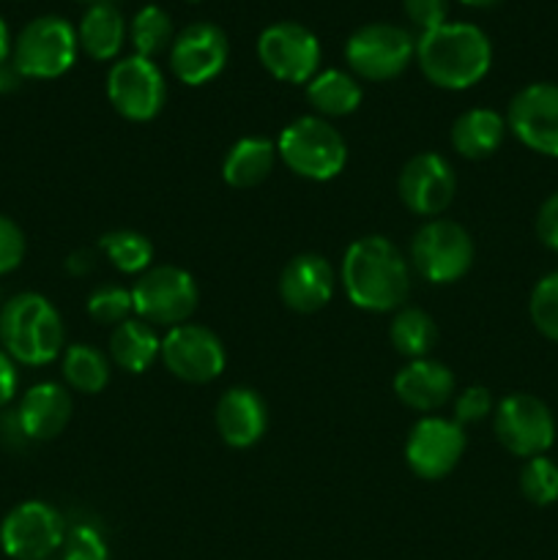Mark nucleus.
<instances>
[{"label": "nucleus", "mask_w": 558, "mask_h": 560, "mask_svg": "<svg viewBox=\"0 0 558 560\" xmlns=\"http://www.w3.org/2000/svg\"><path fill=\"white\" fill-rule=\"evenodd\" d=\"M213 421L230 448H249L266 435L268 408L255 388L233 386L219 397Z\"/></svg>", "instance_id": "nucleus-19"}, {"label": "nucleus", "mask_w": 558, "mask_h": 560, "mask_svg": "<svg viewBox=\"0 0 558 560\" xmlns=\"http://www.w3.org/2000/svg\"><path fill=\"white\" fill-rule=\"evenodd\" d=\"M129 42L140 58L153 60L156 55L170 52L175 42L173 16L162 5H142L129 22Z\"/></svg>", "instance_id": "nucleus-29"}, {"label": "nucleus", "mask_w": 558, "mask_h": 560, "mask_svg": "<svg viewBox=\"0 0 558 560\" xmlns=\"http://www.w3.org/2000/svg\"><path fill=\"white\" fill-rule=\"evenodd\" d=\"M44 560H53V558H44Z\"/></svg>", "instance_id": "nucleus-46"}, {"label": "nucleus", "mask_w": 558, "mask_h": 560, "mask_svg": "<svg viewBox=\"0 0 558 560\" xmlns=\"http://www.w3.org/2000/svg\"><path fill=\"white\" fill-rule=\"evenodd\" d=\"M528 312L536 331L558 342V271L547 273L536 282V288L531 290Z\"/></svg>", "instance_id": "nucleus-33"}, {"label": "nucleus", "mask_w": 558, "mask_h": 560, "mask_svg": "<svg viewBox=\"0 0 558 560\" xmlns=\"http://www.w3.org/2000/svg\"><path fill=\"white\" fill-rule=\"evenodd\" d=\"M361 91L359 80L342 69H326L317 71L310 82H306V102L312 104L321 118H345L353 115L361 107Z\"/></svg>", "instance_id": "nucleus-26"}, {"label": "nucleus", "mask_w": 558, "mask_h": 560, "mask_svg": "<svg viewBox=\"0 0 558 560\" xmlns=\"http://www.w3.org/2000/svg\"><path fill=\"white\" fill-rule=\"evenodd\" d=\"M60 370L66 386L80 394H98L109 383V359L96 345H69L63 350Z\"/></svg>", "instance_id": "nucleus-27"}, {"label": "nucleus", "mask_w": 558, "mask_h": 560, "mask_svg": "<svg viewBox=\"0 0 558 560\" xmlns=\"http://www.w3.org/2000/svg\"><path fill=\"white\" fill-rule=\"evenodd\" d=\"M98 249L120 273H146L153 262V244L137 230H113L102 235Z\"/></svg>", "instance_id": "nucleus-30"}, {"label": "nucleus", "mask_w": 558, "mask_h": 560, "mask_svg": "<svg viewBox=\"0 0 558 560\" xmlns=\"http://www.w3.org/2000/svg\"><path fill=\"white\" fill-rule=\"evenodd\" d=\"M131 312H135L131 290L120 288V284H102L88 299V315L98 326H120L124 320H129Z\"/></svg>", "instance_id": "nucleus-32"}, {"label": "nucleus", "mask_w": 558, "mask_h": 560, "mask_svg": "<svg viewBox=\"0 0 558 560\" xmlns=\"http://www.w3.org/2000/svg\"><path fill=\"white\" fill-rule=\"evenodd\" d=\"M394 394L399 402L419 413H432L454 397V375L443 361L414 359L394 377Z\"/></svg>", "instance_id": "nucleus-20"}, {"label": "nucleus", "mask_w": 558, "mask_h": 560, "mask_svg": "<svg viewBox=\"0 0 558 560\" xmlns=\"http://www.w3.org/2000/svg\"><path fill=\"white\" fill-rule=\"evenodd\" d=\"M414 58L416 38L405 27L388 22L361 25L345 42V60L350 71L367 82L397 80Z\"/></svg>", "instance_id": "nucleus-8"}, {"label": "nucleus", "mask_w": 558, "mask_h": 560, "mask_svg": "<svg viewBox=\"0 0 558 560\" xmlns=\"http://www.w3.org/2000/svg\"><path fill=\"white\" fill-rule=\"evenodd\" d=\"M230 58V42L224 31L213 22H191L184 31L175 33L170 47V69L175 80L184 85H206L217 80Z\"/></svg>", "instance_id": "nucleus-17"}, {"label": "nucleus", "mask_w": 558, "mask_h": 560, "mask_svg": "<svg viewBox=\"0 0 558 560\" xmlns=\"http://www.w3.org/2000/svg\"><path fill=\"white\" fill-rule=\"evenodd\" d=\"M131 301L148 326H184L195 315L200 290L195 277L178 266H151L131 288Z\"/></svg>", "instance_id": "nucleus-7"}, {"label": "nucleus", "mask_w": 558, "mask_h": 560, "mask_svg": "<svg viewBox=\"0 0 558 560\" xmlns=\"http://www.w3.org/2000/svg\"><path fill=\"white\" fill-rule=\"evenodd\" d=\"M498 443L514 457H542L556 443V419L534 394H509L492 410Z\"/></svg>", "instance_id": "nucleus-9"}, {"label": "nucleus", "mask_w": 558, "mask_h": 560, "mask_svg": "<svg viewBox=\"0 0 558 560\" xmlns=\"http://www.w3.org/2000/svg\"><path fill=\"white\" fill-rule=\"evenodd\" d=\"M397 191L410 213L435 219L452 206L454 191H457V175L441 153H416L399 170Z\"/></svg>", "instance_id": "nucleus-16"}, {"label": "nucleus", "mask_w": 558, "mask_h": 560, "mask_svg": "<svg viewBox=\"0 0 558 560\" xmlns=\"http://www.w3.org/2000/svg\"><path fill=\"white\" fill-rule=\"evenodd\" d=\"M345 295L364 312H397L410 295V268L403 252L383 235H364L345 249Z\"/></svg>", "instance_id": "nucleus-1"}, {"label": "nucleus", "mask_w": 558, "mask_h": 560, "mask_svg": "<svg viewBox=\"0 0 558 560\" xmlns=\"http://www.w3.org/2000/svg\"><path fill=\"white\" fill-rule=\"evenodd\" d=\"M0 443H3L5 448H11V452H22V448L31 443V438L22 430L16 410H3V413H0Z\"/></svg>", "instance_id": "nucleus-39"}, {"label": "nucleus", "mask_w": 558, "mask_h": 560, "mask_svg": "<svg viewBox=\"0 0 558 560\" xmlns=\"http://www.w3.org/2000/svg\"><path fill=\"white\" fill-rule=\"evenodd\" d=\"M520 492L534 506H553L558 501V465L545 454L525 459L520 470Z\"/></svg>", "instance_id": "nucleus-31"}, {"label": "nucleus", "mask_w": 558, "mask_h": 560, "mask_svg": "<svg viewBox=\"0 0 558 560\" xmlns=\"http://www.w3.org/2000/svg\"><path fill=\"white\" fill-rule=\"evenodd\" d=\"M11 47H14V42H11L9 25H5V20L0 16V63L11 60Z\"/></svg>", "instance_id": "nucleus-43"}, {"label": "nucleus", "mask_w": 558, "mask_h": 560, "mask_svg": "<svg viewBox=\"0 0 558 560\" xmlns=\"http://www.w3.org/2000/svg\"><path fill=\"white\" fill-rule=\"evenodd\" d=\"M71 413H74L71 394L66 392V386L53 381L31 386L22 394L20 405H16L20 424L31 441H53V438H58L71 421Z\"/></svg>", "instance_id": "nucleus-21"}, {"label": "nucleus", "mask_w": 558, "mask_h": 560, "mask_svg": "<svg viewBox=\"0 0 558 560\" xmlns=\"http://www.w3.org/2000/svg\"><path fill=\"white\" fill-rule=\"evenodd\" d=\"M388 339L405 359H427L438 342V326L419 306H403L388 326Z\"/></svg>", "instance_id": "nucleus-28"}, {"label": "nucleus", "mask_w": 558, "mask_h": 560, "mask_svg": "<svg viewBox=\"0 0 558 560\" xmlns=\"http://www.w3.org/2000/svg\"><path fill=\"white\" fill-rule=\"evenodd\" d=\"M66 523L49 503L25 501L11 509L0 523V547L14 560H44L60 550Z\"/></svg>", "instance_id": "nucleus-13"}, {"label": "nucleus", "mask_w": 558, "mask_h": 560, "mask_svg": "<svg viewBox=\"0 0 558 560\" xmlns=\"http://www.w3.org/2000/svg\"><path fill=\"white\" fill-rule=\"evenodd\" d=\"M77 52V27L63 16L47 14L22 27L11 47V63L25 80H55L74 66Z\"/></svg>", "instance_id": "nucleus-5"}, {"label": "nucleus", "mask_w": 558, "mask_h": 560, "mask_svg": "<svg viewBox=\"0 0 558 560\" xmlns=\"http://www.w3.org/2000/svg\"><path fill=\"white\" fill-rule=\"evenodd\" d=\"M263 69L288 85H306L321 71V42L299 22H274L257 38Z\"/></svg>", "instance_id": "nucleus-11"}, {"label": "nucleus", "mask_w": 558, "mask_h": 560, "mask_svg": "<svg viewBox=\"0 0 558 560\" xmlns=\"http://www.w3.org/2000/svg\"><path fill=\"white\" fill-rule=\"evenodd\" d=\"M274 164H277V142L266 137H244L224 156L222 178L233 189H255L271 175Z\"/></svg>", "instance_id": "nucleus-24"}, {"label": "nucleus", "mask_w": 558, "mask_h": 560, "mask_svg": "<svg viewBox=\"0 0 558 560\" xmlns=\"http://www.w3.org/2000/svg\"><path fill=\"white\" fill-rule=\"evenodd\" d=\"M191 3H197V0H191Z\"/></svg>", "instance_id": "nucleus-47"}, {"label": "nucleus", "mask_w": 558, "mask_h": 560, "mask_svg": "<svg viewBox=\"0 0 558 560\" xmlns=\"http://www.w3.org/2000/svg\"><path fill=\"white\" fill-rule=\"evenodd\" d=\"M410 266L432 284H452L474 266V238L452 219H430L410 241Z\"/></svg>", "instance_id": "nucleus-6"}, {"label": "nucleus", "mask_w": 558, "mask_h": 560, "mask_svg": "<svg viewBox=\"0 0 558 560\" xmlns=\"http://www.w3.org/2000/svg\"><path fill=\"white\" fill-rule=\"evenodd\" d=\"M277 156L293 175L306 180H332L348 164V142L321 115L290 120L277 140Z\"/></svg>", "instance_id": "nucleus-4"}, {"label": "nucleus", "mask_w": 558, "mask_h": 560, "mask_svg": "<svg viewBox=\"0 0 558 560\" xmlns=\"http://www.w3.org/2000/svg\"><path fill=\"white\" fill-rule=\"evenodd\" d=\"M492 410H496V399H492L490 388L485 386H468L465 392L457 394V399H454V421H457L460 427L485 421Z\"/></svg>", "instance_id": "nucleus-35"}, {"label": "nucleus", "mask_w": 558, "mask_h": 560, "mask_svg": "<svg viewBox=\"0 0 558 560\" xmlns=\"http://www.w3.org/2000/svg\"><path fill=\"white\" fill-rule=\"evenodd\" d=\"M16 386H20V375H16L14 359L0 348V410L14 399Z\"/></svg>", "instance_id": "nucleus-40"}, {"label": "nucleus", "mask_w": 558, "mask_h": 560, "mask_svg": "<svg viewBox=\"0 0 558 560\" xmlns=\"http://www.w3.org/2000/svg\"><path fill=\"white\" fill-rule=\"evenodd\" d=\"M25 260V233L14 219L0 213V277L20 268Z\"/></svg>", "instance_id": "nucleus-36"}, {"label": "nucleus", "mask_w": 558, "mask_h": 560, "mask_svg": "<svg viewBox=\"0 0 558 560\" xmlns=\"http://www.w3.org/2000/svg\"><path fill=\"white\" fill-rule=\"evenodd\" d=\"M63 320L38 293H20L0 310V342L14 364L47 366L63 350Z\"/></svg>", "instance_id": "nucleus-3"}, {"label": "nucleus", "mask_w": 558, "mask_h": 560, "mask_svg": "<svg viewBox=\"0 0 558 560\" xmlns=\"http://www.w3.org/2000/svg\"><path fill=\"white\" fill-rule=\"evenodd\" d=\"M536 235L547 249L558 252V191H553L545 202H542L539 213H536Z\"/></svg>", "instance_id": "nucleus-38"}, {"label": "nucleus", "mask_w": 558, "mask_h": 560, "mask_svg": "<svg viewBox=\"0 0 558 560\" xmlns=\"http://www.w3.org/2000/svg\"><path fill=\"white\" fill-rule=\"evenodd\" d=\"M159 359L164 361L170 375L184 383H195V386L217 381L228 364L222 339L200 323H184V326L170 328L162 337Z\"/></svg>", "instance_id": "nucleus-12"}, {"label": "nucleus", "mask_w": 558, "mask_h": 560, "mask_svg": "<svg viewBox=\"0 0 558 560\" xmlns=\"http://www.w3.org/2000/svg\"><path fill=\"white\" fill-rule=\"evenodd\" d=\"M403 11L410 20V25L419 27L421 33L435 31L446 20L449 3L446 0H403Z\"/></svg>", "instance_id": "nucleus-37"}, {"label": "nucleus", "mask_w": 558, "mask_h": 560, "mask_svg": "<svg viewBox=\"0 0 558 560\" xmlns=\"http://www.w3.org/2000/svg\"><path fill=\"white\" fill-rule=\"evenodd\" d=\"M60 560H109L102 530L85 523H77L74 528L66 530V539L60 545Z\"/></svg>", "instance_id": "nucleus-34"}, {"label": "nucleus", "mask_w": 558, "mask_h": 560, "mask_svg": "<svg viewBox=\"0 0 558 560\" xmlns=\"http://www.w3.org/2000/svg\"><path fill=\"white\" fill-rule=\"evenodd\" d=\"M80 3H88V5H115V0H80Z\"/></svg>", "instance_id": "nucleus-45"}, {"label": "nucleus", "mask_w": 558, "mask_h": 560, "mask_svg": "<svg viewBox=\"0 0 558 560\" xmlns=\"http://www.w3.org/2000/svg\"><path fill=\"white\" fill-rule=\"evenodd\" d=\"M507 137V118L490 107H474L452 124V148L463 159H487Z\"/></svg>", "instance_id": "nucleus-22"}, {"label": "nucleus", "mask_w": 558, "mask_h": 560, "mask_svg": "<svg viewBox=\"0 0 558 560\" xmlns=\"http://www.w3.org/2000/svg\"><path fill=\"white\" fill-rule=\"evenodd\" d=\"M162 355V339L146 320H124L109 334V361L131 375H142Z\"/></svg>", "instance_id": "nucleus-25"}, {"label": "nucleus", "mask_w": 558, "mask_h": 560, "mask_svg": "<svg viewBox=\"0 0 558 560\" xmlns=\"http://www.w3.org/2000/svg\"><path fill=\"white\" fill-rule=\"evenodd\" d=\"M77 42L91 60H115L126 44V20L118 5H88L77 25Z\"/></svg>", "instance_id": "nucleus-23"}, {"label": "nucleus", "mask_w": 558, "mask_h": 560, "mask_svg": "<svg viewBox=\"0 0 558 560\" xmlns=\"http://www.w3.org/2000/svg\"><path fill=\"white\" fill-rule=\"evenodd\" d=\"M507 129L542 156L558 159V85L531 82L509 102Z\"/></svg>", "instance_id": "nucleus-15"}, {"label": "nucleus", "mask_w": 558, "mask_h": 560, "mask_svg": "<svg viewBox=\"0 0 558 560\" xmlns=\"http://www.w3.org/2000/svg\"><path fill=\"white\" fill-rule=\"evenodd\" d=\"M22 80H25V77L20 74V69H16V66L11 63V60H5V63H0V93H14V91H20Z\"/></svg>", "instance_id": "nucleus-42"}, {"label": "nucleus", "mask_w": 558, "mask_h": 560, "mask_svg": "<svg viewBox=\"0 0 558 560\" xmlns=\"http://www.w3.org/2000/svg\"><path fill=\"white\" fill-rule=\"evenodd\" d=\"M416 60L427 80L443 91H468L481 82L492 66V44L481 27L470 22H443L421 33Z\"/></svg>", "instance_id": "nucleus-2"}, {"label": "nucleus", "mask_w": 558, "mask_h": 560, "mask_svg": "<svg viewBox=\"0 0 558 560\" xmlns=\"http://www.w3.org/2000/svg\"><path fill=\"white\" fill-rule=\"evenodd\" d=\"M465 430L454 419L427 416L405 441V463L419 479L438 481L452 474L465 454Z\"/></svg>", "instance_id": "nucleus-14"}, {"label": "nucleus", "mask_w": 558, "mask_h": 560, "mask_svg": "<svg viewBox=\"0 0 558 560\" xmlns=\"http://www.w3.org/2000/svg\"><path fill=\"white\" fill-rule=\"evenodd\" d=\"M107 98L115 113L126 120L146 124L167 104V80L151 58L126 55L113 63L107 74Z\"/></svg>", "instance_id": "nucleus-10"}, {"label": "nucleus", "mask_w": 558, "mask_h": 560, "mask_svg": "<svg viewBox=\"0 0 558 560\" xmlns=\"http://www.w3.org/2000/svg\"><path fill=\"white\" fill-rule=\"evenodd\" d=\"M460 3L470 5V9H492V5H498L501 0H460Z\"/></svg>", "instance_id": "nucleus-44"}, {"label": "nucleus", "mask_w": 558, "mask_h": 560, "mask_svg": "<svg viewBox=\"0 0 558 560\" xmlns=\"http://www.w3.org/2000/svg\"><path fill=\"white\" fill-rule=\"evenodd\" d=\"M0 310H3V306H0Z\"/></svg>", "instance_id": "nucleus-48"}, {"label": "nucleus", "mask_w": 558, "mask_h": 560, "mask_svg": "<svg viewBox=\"0 0 558 560\" xmlns=\"http://www.w3.org/2000/svg\"><path fill=\"white\" fill-rule=\"evenodd\" d=\"M334 284H337V277H334L332 262L323 255L306 252L288 260V266L279 273V299L288 310L312 315L332 301Z\"/></svg>", "instance_id": "nucleus-18"}, {"label": "nucleus", "mask_w": 558, "mask_h": 560, "mask_svg": "<svg viewBox=\"0 0 558 560\" xmlns=\"http://www.w3.org/2000/svg\"><path fill=\"white\" fill-rule=\"evenodd\" d=\"M93 268H96V252L91 249H77L74 255H69V260H66V271L74 273V277H85Z\"/></svg>", "instance_id": "nucleus-41"}]
</instances>
